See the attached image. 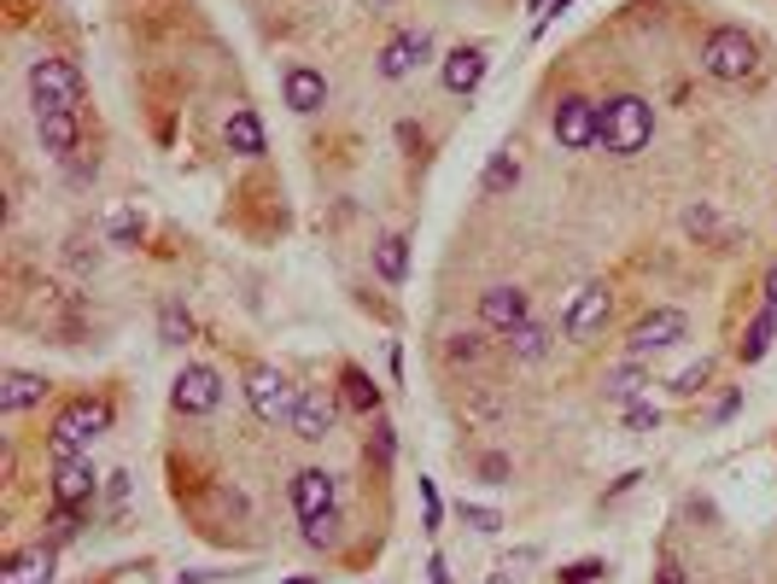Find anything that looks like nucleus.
Here are the masks:
<instances>
[{
  "label": "nucleus",
  "instance_id": "f257e3e1",
  "mask_svg": "<svg viewBox=\"0 0 777 584\" xmlns=\"http://www.w3.org/2000/svg\"><path fill=\"white\" fill-rule=\"evenodd\" d=\"M112 427V398H76L59 409V421L48 432V450H53V462H71V456H82V445L88 438H99Z\"/></svg>",
  "mask_w": 777,
  "mask_h": 584
},
{
  "label": "nucleus",
  "instance_id": "f03ea898",
  "mask_svg": "<svg viewBox=\"0 0 777 584\" xmlns=\"http://www.w3.org/2000/svg\"><path fill=\"white\" fill-rule=\"evenodd\" d=\"M654 135V112H649V100L638 94H613L608 106H602V146L613 158H631V153H643Z\"/></svg>",
  "mask_w": 777,
  "mask_h": 584
},
{
  "label": "nucleus",
  "instance_id": "7ed1b4c3",
  "mask_svg": "<svg viewBox=\"0 0 777 584\" xmlns=\"http://www.w3.org/2000/svg\"><path fill=\"white\" fill-rule=\"evenodd\" d=\"M754 65H760V48H754V35H743L736 24L713 30L702 41V71L713 82H743V76H754Z\"/></svg>",
  "mask_w": 777,
  "mask_h": 584
},
{
  "label": "nucleus",
  "instance_id": "20e7f679",
  "mask_svg": "<svg viewBox=\"0 0 777 584\" xmlns=\"http://www.w3.org/2000/svg\"><path fill=\"white\" fill-rule=\"evenodd\" d=\"M30 100H35V117L41 112H76L82 106V71L71 59H35L30 65Z\"/></svg>",
  "mask_w": 777,
  "mask_h": 584
},
{
  "label": "nucleus",
  "instance_id": "39448f33",
  "mask_svg": "<svg viewBox=\"0 0 777 584\" xmlns=\"http://www.w3.org/2000/svg\"><path fill=\"white\" fill-rule=\"evenodd\" d=\"M245 404H252V415L258 421H293V409H298V392H293V380H286L281 368H252L245 374Z\"/></svg>",
  "mask_w": 777,
  "mask_h": 584
},
{
  "label": "nucleus",
  "instance_id": "423d86ee",
  "mask_svg": "<svg viewBox=\"0 0 777 584\" xmlns=\"http://www.w3.org/2000/svg\"><path fill=\"white\" fill-rule=\"evenodd\" d=\"M556 140L567 146V153H585V146H597L602 140V106H590L585 94H567L556 100Z\"/></svg>",
  "mask_w": 777,
  "mask_h": 584
},
{
  "label": "nucleus",
  "instance_id": "0eeeda50",
  "mask_svg": "<svg viewBox=\"0 0 777 584\" xmlns=\"http://www.w3.org/2000/svg\"><path fill=\"white\" fill-rule=\"evenodd\" d=\"M170 404H176V415H211L222 404V374L211 363H188L170 386Z\"/></svg>",
  "mask_w": 777,
  "mask_h": 584
},
{
  "label": "nucleus",
  "instance_id": "6e6552de",
  "mask_svg": "<svg viewBox=\"0 0 777 584\" xmlns=\"http://www.w3.org/2000/svg\"><path fill=\"white\" fill-rule=\"evenodd\" d=\"M679 340H690V322H684V310H649V316L631 327V357H654V351H672Z\"/></svg>",
  "mask_w": 777,
  "mask_h": 584
},
{
  "label": "nucleus",
  "instance_id": "1a4fd4ad",
  "mask_svg": "<svg viewBox=\"0 0 777 584\" xmlns=\"http://www.w3.org/2000/svg\"><path fill=\"white\" fill-rule=\"evenodd\" d=\"M334 421H339V398L334 392H322V386H311V392H298V409H293V427L304 445H322L327 432H334Z\"/></svg>",
  "mask_w": 777,
  "mask_h": 584
},
{
  "label": "nucleus",
  "instance_id": "9d476101",
  "mask_svg": "<svg viewBox=\"0 0 777 584\" xmlns=\"http://www.w3.org/2000/svg\"><path fill=\"white\" fill-rule=\"evenodd\" d=\"M480 322L508 340L515 327L532 322V316H526V292H521V286H485V292H480Z\"/></svg>",
  "mask_w": 777,
  "mask_h": 584
},
{
  "label": "nucleus",
  "instance_id": "9b49d317",
  "mask_svg": "<svg viewBox=\"0 0 777 584\" xmlns=\"http://www.w3.org/2000/svg\"><path fill=\"white\" fill-rule=\"evenodd\" d=\"M427 53H433V35L403 30V35H392V41L380 48V76H386V82H403L409 71H421V65H427Z\"/></svg>",
  "mask_w": 777,
  "mask_h": 584
},
{
  "label": "nucleus",
  "instance_id": "f8f14e48",
  "mask_svg": "<svg viewBox=\"0 0 777 584\" xmlns=\"http://www.w3.org/2000/svg\"><path fill=\"white\" fill-rule=\"evenodd\" d=\"M608 310H613V299H608L602 281L579 286V299H573V310H567V340H597L602 322H608Z\"/></svg>",
  "mask_w": 777,
  "mask_h": 584
},
{
  "label": "nucleus",
  "instance_id": "ddd939ff",
  "mask_svg": "<svg viewBox=\"0 0 777 584\" xmlns=\"http://www.w3.org/2000/svg\"><path fill=\"white\" fill-rule=\"evenodd\" d=\"M94 491H99V473L88 468V456H71V462H59V473H53V503L88 509Z\"/></svg>",
  "mask_w": 777,
  "mask_h": 584
},
{
  "label": "nucleus",
  "instance_id": "4468645a",
  "mask_svg": "<svg viewBox=\"0 0 777 584\" xmlns=\"http://www.w3.org/2000/svg\"><path fill=\"white\" fill-rule=\"evenodd\" d=\"M281 94H286V106H293V112L311 117V112H322V106H327V76H322V71H311V65H293V71L281 76Z\"/></svg>",
  "mask_w": 777,
  "mask_h": 584
},
{
  "label": "nucleus",
  "instance_id": "2eb2a0df",
  "mask_svg": "<svg viewBox=\"0 0 777 584\" xmlns=\"http://www.w3.org/2000/svg\"><path fill=\"white\" fill-rule=\"evenodd\" d=\"M293 503H298V520L327 514V509H334V473H327V468H304L293 479Z\"/></svg>",
  "mask_w": 777,
  "mask_h": 584
},
{
  "label": "nucleus",
  "instance_id": "dca6fc26",
  "mask_svg": "<svg viewBox=\"0 0 777 584\" xmlns=\"http://www.w3.org/2000/svg\"><path fill=\"white\" fill-rule=\"evenodd\" d=\"M48 374H30V368H12L7 380H0V409L18 415V409H35L41 398H48Z\"/></svg>",
  "mask_w": 777,
  "mask_h": 584
},
{
  "label": "nucleus",
  "instance_id": "f3484780",
  "mask_svg": "<svg viewBox=\"0 0 777 584\" xmlns=\"http://www.w3.org/2000/svg\"><path fill=\"white\" fill-rule=\"evenodd\" d=\"M480 76H485V53H480V48H456V53L439 65V82H444L450 94H474Z\"/></svg>",
  "mask_w": 777,
  "mask_h": 584
},
{
  "label": "nucleus",
  "instance_id": "a211bd4d",
  "mask_svg": "<svg viewBox=\"0 0 777 584\" xmlns=\"http://www.w3.org/2000/svg\"><path fill=\"white\" fill-rule=\"evenodd\" d=\"M35 129H41V146H48L53 158H71L76 153V112H41L35 117Z\"/></svg>",
  "mask_w": 777,
  "mask_h": 584
},
{
  "label": "nucleus",
  "instance_id": "6ab92c4d",
  "mask_svg": "<svg viewBox=\"0 0 777 584\" xmlns=\"http://www.w3.org/2000/svg\"><path fill=\"white\" fill-rule=\"evenodd\" d=\"M229 153H240V158H263V123H258V112H229Z\"/></svg>",
  "mask_w": 777,
  "mask_h": 584
},
{
  "label": "nucleus",
  "instance_id": "aec40b11",
  "mask_svg": "<svg viewBox=\"0 0 777 584\" xmlns=\"http://www.w3.org/2000/svg\"><path fill=\"white\" fill-rule=\"evenodd\" d=\"M375 269H380L392 286H403V275H409V240H403V234H380V240H375Z\"/></svg>",
  "mask_w": 777,
  "mask_h": 584
},
{
  "label": "nucleus",
  "instance_id": "412c9836",
  "mask_svg": "<svg viewBox=\"0 0 777 584\" xmlns=\"http://www.w3.org/2000/svg\"><path fill=\"white\" fill-rule=\"evenodd\" d=\"M339 386H345V404H351V409H363V415H375V409H380V386L368 380L357 363H345V368H339Z\"/></svg>",
  "mask_w": 777,
  "mask_h": 584
},
{
  "label": "nucleus",
  "instance_id": "4be33fe9",
  "mask_svg": "<svg viewBox=\"0 0 777 584\" xmlns=\"http://www.w3.org/2000/svg\"><path fill=\"white\" fill-rule=\"evenodd\" d=\"M771 340H777V310H760V316L748 322V333H743V363H760L771 351Z\"/></svg>",
  "mask_w": 777,
  "mask_h": 584
},
{
  "label": "nucleus",
  "instance_id": "5701e85b",
  "mask_svg": "<svg viewBox=\"0 0 777 584\" xmlns=\"http://www.w3.org/2000/svg\"><path fill=\"white\" fill-rule=\"evenodd\" d=\"M508 351H515V357H526V363H538L544 351H549V333H544L538 322H526V327L508 333Z\"/></svg>",
  "mask_w": 777,
  "mask_h": 584
},
{
  "label": "nucleus",
  "instance_id": "b1692460",
  "mask_svg": "<svg viewBox=\"0 0 777 584\" xmlns=\"http://www.w3.org/2000/svg\"><path fill=\"white\" fill-rule=\"evenodd\" d=\"M188 333H193V316H188L181 304H164V310H158V340H164V345H181Z\"/></svg>",
  "mask_w": 777,
  "mask_h": 584
},
{
  "label": "nucleus",
  "instance_id": "393cba45",
  "mask_svg": "<svg viewBox=\"0 0 777 584\" xmlns=\"http://www.w3.org/2000/svg\"><path fill=\"white\" fill-rule=\"evenodd\" d=\"M515 181H521V164L508 158V153H497V158L485 164V181H480V187H485V194H508Z\"/></svg>",
  "mask_w": 777,
  "mask_h": 584
},
{
  "label": "nucleus",
  "instance_id": "a878e982",
  "mask_svg": "<svg viewBox=\"0 0 777 584\" xmlns=\"http://www.w3.org/2000/svg\"><path fill=\"white\" fill-rule=\"evenodd\" d=\"M304 544H311V550H334V544H339V514L327 509V514H316V520H304Z\"/></svg>",
  "mask_w": 777,
  "mask_h": 584
},
{
  "label": "nucleus",
  "instance_id": "bb28decb",
  "mask_svg": "<svg viewBox=\"0 0 777 584\" xmlns=\"http://www.w3.org/2000/svg\"><path fill=\"white\" fill-rule=\"evenodd\" d=\"M106 234H112V246H135V240H140V217H135V211H112Z\"/></svg>",
  "mask_w": 777,
  "mask_h": 584
},
{
  "label": "nucleus",
  "instance_id": "cd10ccee",
  "mask_svg": "<svg viewBox=\"0 0 777 584\" xmlns=\"http://www.w3.org/2000/svg\"><path fill=\"white\" fill-rule=\"evenodd\" d=\"M480 333H450V363H480Z\"/></svg>",
  "mask_w": 777,
  "mask_h": 584
},
{
  "label": "nucleus",
  "instance_id": "c85d7f7f",
  "mask_svg": "<svg viewBox=\"0 0 777 584\" xmlns=\"http://www.w3.org/2000/svg\"><path fill=\"white\" fill-rule=\"evenodd\" d=\"M707 374H713V363H695V368H684L679 380H672V392H679V398H690V392L707 386Z\"/></svg>",
  "mask_w": 777,
  "mask_h": 584
},
{
  "label": "nucleus",
  "instance_id": "c756f323",
  "mask_svg": "<svg viewBox=\"0 0 777 584\" xmlns=\"http://www.w3.org/2000/svg\"><path fill=\"white\" fill-rule=\"evenodd\" d=\"M480 479L485 486H508V456H497V450L480 456Z\"/></svg>",
  "mask_w": 777,
  "mask_h": 584
},
{
  "label": "nucleus",
  "instance_id": "7c9ffc66",
  "mask_svg": "<svg viewBox=\"0 0 777 584\" xmlns=\"http://www.w3.org/2000/svg\"><path fill=\"white\" fill-rule=\"evenodd\" d=\"M608 567H602V561H573V567L561 573V584H597Z\"/></svg>",
  "mask_w": 777,
  "mask_h": 584
},
{
  "label": "nucleus",
  "instance_id": "2f4dec72",
  "mask_svg": "<svg viewBox=\"0 0 777 584\" xmlns=\"http://www.w3.org/2000/svg\"><path fill=\"white\" fill-rule=\"evenodd\" d=\"M392 450H398V438H392V427H386V421H375V462L386 468V462H392Z\"/></svg>",
  "mask_w": 777,
  "mask_h": 584
},
{
  "label": "nucleus",
  "instance_id": "473e14b6",
  "mask_svg": "<svg viewBox=\"0 0 777 584\" xmlns=\"http://www.w3.org/2000/svg\"><path fill=\"white\" fill-rule=\"evenodd\" d=\"M462 520H468L474 532H497V526H503V520L491 514V509H474V503H462Z\"/></svg>",
  "mask_w": 777,
  "mask_h": 584
},
{
  "label": "nucleus",
  "instance_id": "72a5a7b5",
  "mask_svg": "<svg viewBox=\"0 0 777 584\" xmlns=\"http://www.w3.org/2000/svg\"><path fill=\"white\" fill-rule=\"evenodd\" d=\"M626 421L638 427V432H654V427H661V415H654L649 404H631V409H626Z\"/></svg>",
  "mask_w": 777,
  "mask_h": 584
},
{
  "label": "nucleus",
  "instance_id": "f704fd0d",
  "mask_svg": "<svg viewBox=\"0 0 777 584\" xmlns=\"http://www.w3.org/2000/svg\"><path fill=\"white\" fill-rule=\"evenodd\" d=\"M421 503H427V532H439V514H444V509H439V491L427 486V479H421Z\"/></svg>",
  "mask_w": 777,
  "mask_h": 584
},
{
  "label": "nucleus",
  "instance_id": "c9c22d12",
  "mask_svg": "<svg viewBox=\"0 0 777 584\" xmlns=\"http://www.w3.org/2000/svg\"><path fill=\"white\" fill-rule=\"evenodd\" d=\"M608 392H613V398H631V392H638V374H613V380H608Z\"/></svg>",
  "mask_w": 777,
  "mask_h": 584
},
{
  "label": "nucleus",
  "instance_id": "e433bc0d",
  "mask_svg": "<svg viewBox=\"0 0 777 584\" xmlns=\"http://www.w3.org/2000/svg\"><path fill=\"white\" fill-rule=\"evenodd\" d=\"M684 222H690V228H695V234H707V228H713V211H690V217H684Z\"/></svg>",
  "mask_w": 777,
  "mask_h": 584
},
{
  "label": "nucleus",
  "instance_id": "4c0bfd02",
  "mask_svg": "<svg viewBox=\"0 0 777 584\" xmlns=\"http://www.w3.org/2000/svg\"><path fill=\"white\" fill-rule=\"evenodd\" d=\"M766 310H777V263L766 269Z\"/></svg>",
  "mask_w": 777,
  "mask_h": 584
},
{
  "label": "nucleus",
  "instance_id": "58836bf2",
  "mask_svg": "<svg viewBox=\"0 0 777 584\" xmlns=\"http://www.w3.org/2000/svg\"><path fill=\"white\" fill-rule=\"evenodd\" d=\"M427 573H433V584H450V573H444V555H433V561H427Z\"/></svg>",
  "mask_w": 777,
  "mask_h": 584
},
{
  "label": "nucleus",
  "instance_id": "ea45409f",
  "mask_svg": "<svg viewBox=\"0 0 777 584\" xmlns=\"http://www.w3.org/2000/svg\"><path fill=\"white\" fill-rule=\"evenodd\" d=\"M661 584H684V573L672 567V561H666V567H661Z\"/></svg>",
  "mask_w": 777,
  "mask_h": 584
},
{
  "label": "nucleus",
  "instance_id": "a19ab883",
  "mask_svg": "<svg viewBox=\"0 0 777 584\" xmlns=\"http://www.w3.org/2000/svg\"><path fill=\"white\" fill-rule=\"evenodd\" d=\"M491 584H508V573H497V578H491Z\"/></svg>",
  "mask_w": 777,
  "mask_h": 584
},
{
  "label": "nucleus",
  "instance_id": "79ce46f5",
  "mask_svg": "<svg viewBox=\"0 0 777 584\" xmlns=\"http://www.w3.org/2000/svg\"><path fill=\"white\" fill-rule=\"evenodd\" d=\"M286 584H311V578H286Z\"/></svg>",
  "mask_w": 777,
  "mask_h": 584
}]
</instances>
